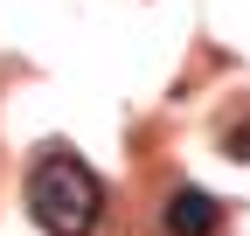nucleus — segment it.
<instances>
[{
    "label": "nucleus",
    "instance_id": "f257e3e1",
    "mask_svg": "<svg viewBox=\"0 0 250 236\" xmlns=\"http://www.w3.org/2000/svg\"><path fill=\"white\" fill-rule=\"evenodd\" d=\"M28 216H35L42 236H90L98 216H104V181L77 153L49 146L35 160V174H28Z\"/></svg>",
    "mask_w": 250,
    "mask_h": 236
},
{
    "label": "nucleus",
    "instance_id": "f03ea898",
    "mask_svg": "<svg viewBox=\"0 0 250 236\" xmlns=\"http://www.w3.org/2000/svg\"><path fill=\"white\" fill-rule=\"evenodd\" d=\"M160 229H167V236H215V229H223V201L181 181V188H167V201H160Z\"/></svg>",
    "mask_w": 250,
    "mask_h": 236
},
{
    "label": "nucleus",
    "instance_id": "7ed1b4c3",
    "mask_svg": "<svg viewBox=\"0 0 250 236\" xmlns=\"http://www.w3.org/2000/svg\"><path fill=\"white\" fill-rule=\"evenodd\" d=\"M223 153H229V160H250V111L223 125Z\"/></svg>",
    "mask_w": 250,
    "mask_h": 236
}]
</instances>
